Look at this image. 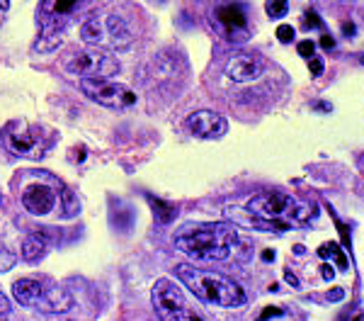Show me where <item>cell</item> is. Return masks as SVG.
I'll list each match as a JSON object with an SVG mask.
<instances>
[{"mask_svg": "<svg viewBox=\"0 0 364 321\" xmlns=\"http://www.w3.org/2000/svg\"><path fill=\"white\" fill-rule=\"evenodd\" d=\"M245 209L252 217V224L265 231H289L291 226L309 224L318 217L314 202H301L282 190H267L250 197Z\"/></svg>", "mask_w": 364, "mask_h": 321, "instance_id": "cell-1", "label": "cell"}, {"mask_svg": "<svg viewBox=\"0 0 364 321\" xmlns=\"http://www.w3.org/2000/svg\"><path fill=\"white\" fill-rule=\"evenodd\" d=\"M180 253L192 261H226L238 243V231L228 221H207V224H185L173 238Z\"/></svg>", "mask_w": 364, "mask_h": 321, "instance_id": "cell-2", "label": "cell"}, {"mask_svg": "<svg viewBox=\"0 0 364 321\" xmlns=\"http://www.w3.org/2000/svg\"><path fill=\"white\" fill-rule=\"evenodd\" d=\"M175 273H178L180 283L185 285V288H190V292L197 300L207 302L211 307L238 309L248 302L243 288H240L233 278L224 275V273L204 270V268L187 265V263H180V265L175 268Z\"/></svg>", "mask_w": 364, "mask_h": 321, "instance_id": "cell-3", "label": "cell"}, {"mask_svg": "<svg viewBox=\"0 0 364 321\" xmlns=\"http://www.w3.org/2000/svg\"><path fill=\"white\" fill-rule=\"evenodd\" d=\"M13 297L22 307L39 309L44 314H63L73 307V297L61 288H44L42 280L20 278L13 283Z\"/></svg>", "mask_w": 364, "mask_h": 321, "instance_id": "cell-4", "label": "cell"}, {"mask_svg": "<svg viewBox=\"0 0 364 321\" xmlns=\"http://www.w3.org/2000/svg\"><path fill=\"white\" fill-rule=\"evenodd\" d=\"M151 302H154L161 321H209L199 309L187 302L185 292L168 278L156 280L154 290H151Z\"/></svg>", "mask_w": 364, "mask_h": 321, "instance_id": "cell-5", "label": "cell"}, {"mask_svg": "<svg viewBox=\"0 0 364 321\" xmlns=\"http://www.w3.org/2000/svg\"><path fill=\"white\" fill-rule=\"evenodd\" d=\"M63 71L68 75H78L80 80L85 78H105L119 73V61L109 51L102 49H83L78 54L63 61Z\"/></svg>", "mask_w": 364, "mask_h": 321, "instance_id": "cell-6", "label": "cell"}, {"mask_svg": "<svg viewBox=\"0 0 364 321\" xmlns=\"http://www.w3.org/2000/svg\"><path fill=\"white\" fill-rule=\"evenodd\" d=\"M80 90H83L90 100H95L97 105L109 107V110H129L132 105H136V93H132L127 85L114 83V80L85 78V80H80Z\"/></svg>", "mask_w": 364, "mask_h": 321, "instance_id": "cell-7", "label": "cell"}, {"mask_svg": "<svg viewBox=\"0 0 364 321\" xmlns=\"http://www.w3.org/2000/svg\"><path fill=\"white\" fill-rule=\"evenodd\" d=\"M211 20L216 22L219 32L224 34L228 42H245L250 34V27H248V15L245 10L240 8L236 3H226V5H219V8L211 13Z\"/></svg>", "mask_w": 364, "mask_h": 321, "instance_id": "cell-8", "label": "cell"}, {"mask_svg": "<svg viewBox=\"0 0 364 321\" xmlns=\"http://www.w3.org/2000/svg\"><path fill=\"white\" fill-rule=\"evenodd\" d=\"M39 39L34 42V51L39 54H49L56 51L63 44V32H66V20L61 15L49 13L46 8L39 5Z\"/></svg>", "mask_w": 364, "mask_h": 321, "instance_id": "cell-9", "label": "cell"}, {"mask_svg": "<svg viewBox=\"0 0 364 321\" xmlns=\"http://www.w3.org/2000/svg\"><path fill=\"white\" fill-rule=\"evenodd\" d=\"M185 127L192 137L199 139H221L228 132V122L211 110H197L185 120Z\"/></svg>", "mask_w": 364, "mask_h": 321, "instance_id": "cell-10", "label": "cell"}, {"mask_svg": "<svg viewBox=\"0 0 364 321\" xmlns=\"http://www.w3.org/2000/svg\"><path fill=\"white\" fill-rule=\"evenodd\" d=\"M265 71V61L257 54H233L226 61V78L233 83H250L257 80Z\"/></svg>", "mask_w": 364, "mask_h": 321, "instance_id": "cell-11", "label": "cell"}, {"mask_svg": "<svg viewBox=\"0 0 364 321\" xmlns=\"http://www.w3.org/2000/svg\"><path fill=\"white\" fill-rule=\"evenodd\" d=\"M102 29H105V42L112 49H124L134 42V29L127 22L124 15L119 13H109L107 17H102Z\"/></svg>", "mask_w": 364, "mask_h": 321, "instance_id": "cell-12", "label": "cell"}, {"mask_svg": "<svg viewBox=\"0 0 364 321\" xmlns=\"http://www.w3.org/2000/svg\"><path fill=\"white\" fill-rule=\"evenodd\" d=\"M22 207L27 209L29 214H37V217H44L51 209L56 207V192L49 188V185H29V188L22 192Z\"/></svg>", "mask_w": 364, "mask_h": 321, "instance_id": "cell-13", "label": "cell"}, {"mask_svg": "<svg viewBox=\"0 0 364 321\" xmlns=\"http://www.w3.org/2000/svg\"><path fill=\"white\" fill-rule=\"evenodd\" d=\"M46 251H49V231L44 229L37 233H29L25 241H22L20 256L27 263H39L46 256Z\"/></svg>", "mask_w": 364, "mask_h": 321, "instance_id": "cell-14", "label": "cell"}, {"mask_svg": "<svg viewBox=\"0 0 364 321\" xmlns=\"http://www.w3.org/2000/svg\"><path fill=\"white\" fill-rule=\"evenodd\" d=\"M5 142H8L10 151L17 156H29V159H37V137L32 132L25 130V132H8L5 134Z\"/></svg>", "mask_w": 364, "mask_h": 321, "instance_id": "cell-15", "label": "cell"}, {"mask_svg": "<svg viewBox=\"0 0 364 321\" xmlns=\"http://www.w3.org/2000/svg\"><path fill=\"white\" fill-rule=\"evenodd\" d=\"M80 39H83L85 44H92V46L105 44L102 20H100V17H90L87 22H83V27H80Z\"/></svg>", "mask_w": 364, "mask_h": 321, "instance_id": "cell-16", "label": "cell"}, {"mask_svg": "<svg viewBox=\"0 0 364 321\" xmlns=\"http://www.w3.org/2000/svg\"><path fill=\"white\" fill-rule=\"evenodd\" d=\"M146 200H149L151 207H154V217H156L158 224H170V221L178 217L175 204H170V202L161 200V197H154V195H146Z\"/></svg>", "mask_w": 364, "mask_h": 321, "instance_id": "cell-17", "label": "cell"}, {"mask_svg": "<svg viewBox=\"0 0 364 321\" xmlns=\"http://www.w3.org/2000/svg\"><path fill=\"white\" fill-rule=\"evenodd\" d=\"M318 256L321 258H331V261H336V265L340 268V270H348V256H345V248H340L336 241H331V243H323V246L318 248Z\"/></svg>", "mask_w": 364, "mask_h": 321, "instance_id": "cell-18", "label": "cell"}, {"mask_svg": "<svg viewBox=\"0 0 364 321\" xmlns=\"http://www.w3.org/2000/svg\"><path fill=\"white\" fill-rule=\"evenodd\" d=\"M61 197H63V217L70 219V217H75V214L80 212V202H78V197L73 195V190H68V188H63L61 190Z\"/></svg>", "mask_w": 364, "mask_h": 321, "instance_id": "cell-19", "label": "cell"}, {"mask_svg": "<svg viewBox=\"0 0 364 321\" xmlns=\"http://www.w3.org/2000/svg\"><path fill=\"white\" fill-rule=\"evenodd\" d=\"M265 10L269 17H274V20H279V17H284L289 13V3H284V0H269L265 3Z\"/></svg>", "mask_w": 364, "mask_h": 321, "instance_id": "cell-20", "label": "cell"}, {"mask_svg": "<svg viewBox=\"0 0 364 321\" xmlns=\"http://www.w3.org/2000/svg\"><path fill=\"white\" fill-rule=\"evenodd\" d=\"M42 8H46L49 13L63 17V15L73 13V10H78V3H42Z\"/></svg>", "mask_w": 364, "mask_h": 321, "instance_id": "cell-21", "label": "cell"}, {"mask_svg": "<svg viewBox=\"0 0 364 321\" xmlns=\"http://www.w3.org/2000/svg\"><path fill=\"white\" fill-rule=\"evenodd\" d=\"M15 263H17V256L13 253V251H8L5 246H0V273L13 270Z\"/></svg>", "mask_w": 364, "mask_h": 321, "instance_id": "cell-22", "label": "cell"}, {"mask_svg": "<svg viewBox=\"0 0 364 321\" xmlns=\"http://www.w3.org/2000/svg\"><path fill=\"white\" fill-rule=\"evenodd\" d=\"M294 27L291 25H279L277 27V39L282 44H289V42H294Z\"/></svg>", "mask_w": 364, "mask_h": 321, "instance_id": "cell-23", "label": "cell"}, {"mask_svg": "<svg viewBox=\"0 0 364 321\" xmlns=\"http://www.w3.org/2000/svg\"><path fill=\"white\" fill-rule=\"evenodd\" d=\"M296 51L304 58H314L316 56V42H311V39H304V42L296 44Z\"/></svg>", "mask_w": 364, "mask_h": 321, "instance_id": "cell-24", "label": "cell"}, {"mask_svg": "<svg viewBox=\"0 0 364 321\" xmlns=\"http://www.w3.org/2000/svg\"><path fill=\"white\" fill-rule=\"evenodd\" d=\"M304 25L321 29L323 22H321V17H318V13H316V10H306V13H304Z\"/></svg>", "mask_w": 364, "mask_h": 321, "instance_id": "cell-25", "label": "cell"}, {"mask_svg": "<svg viewBox=\"0 0 364 321\" xmlns=\"http://www.w3.org/2000/svg\"><path fill=\"white\" fill-rule=\"evenodd\" d=\"M309 71L314 78H318V75L323 73V58L321 56H314V58H309Z\"/></svg>", "mask_w": 364, "mask_h": 321, "instance_id": "cell-26", "label": "cell"}, {"mask_svg": "<svg viewBox=\"0 0 364 321\" xmlns=\"http://www.w3.org/2000/svg\"><path fill=\"white\" fill-rule=\"evenodd\" d=\"M10 319V300L0 292V321H8Z\"/></svg>", "mask_w": 364, "mask_h": 321, "instance_id": "cell-27", "label": "cell"}, {"mask_svg": "<svg viewBox=\"0 0 364 321\" xmlns=\"http://www.w3.org/2000/svg\"><path fill=\"white\" fill-rule=\"evenodd\" d=\"M282 314H284V309H282V307H267L265 312L260 314V319H257V321H267V319L282 317Z\"/></svg>", "mask_w": 364, "mask_h": 321, "instance_id": "cell-28", "label": "cell"}, {"mask_svg": "<svg viewBox=\"0 0 364 321\" xmlns=\"http://www.w3.org/2000/svg\"><path fill=\"white\" fill-rule=\"evenodd\" d=\"M343 297H345V290L343 288H336V290L328 292V300H331V302H340Z\"/></svg>", "mask_w": 364, "mask_h": 321, "instance_id": "cell-29", "label": "cell"}, {"mask_svg": "<svg viewBox=\"0 0 364 321\" xmlns=\"http://www.w3.org/2000/svg\"><path fill=\"white\" fill-rule=\"evenodd\" d=\"M321 275H323V280H333L336 273L331 270V265H328V263H323V265H321Z\"/></svg>", "mask_w": 364, "mask_h": 321, "instance_id": "cell-30", "label": "cell"}, {"mask_svg": "<svg viewBox=\"0 0 364 321\" xmlns=\"http://www.w3.org/2000/svg\"><path fill=\"white\" fill-rule=\"evenodd\" d=\"M321 46H323V49H333V46H336V42H333V37L323 34V37H321Z\"/></svg>", "mask_w": 364, "mask_h": 321, "instance_id": "cell-31", "label": "cell"}, {"mask_svg": "<svg viewBox=\"0 0 364 321\" xmlns=\"http://www.w3.org/2000/svg\"><path fill=\"white\" fill-rule=\"evenodd\" d=\"M284 278H287V283H289L291 288H299V278H296L291 270H287V273H284Z\"/></svg>", "mask_w": 364, "mask_h": 321, "instance_id": "cell-32", "label": "cell"}, {"mask_svg": "<svg viewBox=\"0 0 364 321\" xmlns=\"http://www.w3.org/2000/svg\"><path fill=\"white\" fill-rule=\"evenodd\" d=\"M343 32H345V37H355V25H352V22H343Z\"/></svg>", "mask_w": 364, "mask_h": 321, "instance_id": "cell-33", "label": "cell"}, {"mask_svg": "<svg viewBox=\"0 0 364 321\" xmlns=\"http://www.w3.org/2000/svg\"><path fill=\"white\" fill-rule=\"evenodd\" d=\"M314 110H321V112H331L333 105L331 102H314Z\"/></svg>", "mask_w": 364, "mask_h": 321, "instance_id": "cell-34", "label": "cell"}, {"mask_svg": "<svg viewBox=\"0 0 364 321\" xmlns=\"http://www.w3.org/2000/svg\"><path fill=\"white\" fill-rule=\"evenodd\" d=\"M262 261H274V251H265V253H262Z\"/></svg>", "mask_w": 364, "mask_h": 321, "instance_id": "cell-35", "label": "cell"}, {"mask_svg": "<svg viewBox=\"0 0 364 321\" xmlns=\"http://www.w3.org/2000/svg\"><path fill=\"white\" fill-rule=\"evenodd\" d=\"M355 321H364V314H357V317H355Z\"/></svg>", "mask_w": 364, "mask_h": 321, "instance_id": "cell-36", "label": "cell"}, {"mask_svg": "<svg viewBox=\"0 0 364 321\" xmlns=\"http://www.w3.org/2000/svg\"><path fill=\"white\" fill-rule=\"evenodd\" d=\"M360 61H362V63H364V56H360Z\"/></svg>", "mask_w": 364, "mask_h": 321, "instance_id": "cell-37", "label": "cell"}]
</instances>
